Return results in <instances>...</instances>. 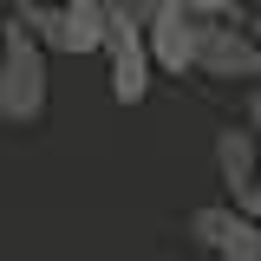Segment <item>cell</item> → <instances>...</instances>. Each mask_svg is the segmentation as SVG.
<instances>
[{
	"label": "cell",
	"mask_w": 261,
	"mask_h": 261,
	"mask_svg": "<svg viewBox=\"0 0 261 261\" xmlns=\"http://www.w3.org/2000/svg\"><path fill=\"white\" fill-rule=\"evenodd\" d=\"M196 72L202 79H222V85H242V92L261 85V46H255V33H248V20H209Z\"/></svg>",
	"instance_id": "5"
},
{
	"label": "cell",
	"mask_w": 261,
	"mask_h": 261,
	"mask_svg": "<svg viewBox=\"0 0 261 261\" xmlns=\"http://www.w3.org/2000/svg\"><path fill=\"white\" fill-rule=\"evenodd\" d=\"M39 7H59V0H39Z\"/></svg>",
	"instance_id": "15"
},
{
	"label": "cell",
	"mask_w": 261,
	"mask_h": 261,
	"mask_svg": "<svg viewBox=\"0 0 261 261\" xmlns=\"http://www.w3.org/2000/svg\"><path fill=\"white\" fill-rule=\"evenodd\" d=\"M216 176L228 183L235 202L261 190V144H255L248 124H222V130H216Z\"/></svg>",
	"instance_id": "7"
},
{
	"label": "cell",
	"mask_w": 261,
	"mask_h": 261,
	"mask_svg": "<svg viewBox=\"0 0 261 261\" xmlns=\"http://www.w3.org/2000/svg\"><path fill=\"white\" fill-rule=\"evenodd\" d=\"M105 7H111V13H137V20H144V13H150L157 0H105Z\"/></svg>",
	"instance_id": "10"
},
{
	"label": "cell",
	"mask_w": 261,
	"mask_h": 261,
	"mask_svg": "<svg viewBox=\"0 0 261 261\" xmlns=\"http://www.w3.org/2000/svg\"><path fill=\"white\" fill-rule=\"evenodd\" d=\"M242 261H261V248H255V255H242Z\"/></svg>",
	"instance_id": "14"
},
{
	"label": "cell",
	"mask_w": 261,
	"mask_h": 261,
	"mask_svg": "<svg viewBox=\"0 0 261 261\" xmlns=\"http://www.w3.org/2000/svg\"><path fill=\"white\" fill-rule=\"evenodd\" d=\"M202 20H248V0H190Z\"/></svg>",
	"instance_id": "8"
},
{
	"label": "cell",
	"mask_w": 261,
	"mask_h": 261,
	"mask_svg": "<svg viewBox=\"0 0 261 261\" xmlns=\"http://www.w3.org/2000/svg\"><path fill=\"white\" fill-rule=\"evenodd\" d=\"M242 124L255 130V144H261V85H248V98H242Z\"/></svg>",
	"instance_id": "9"
},
{
	"label": "cell",
	"mask_w": 261,
	"mask_h": 261,
	"mask_svg": "<svg viewBox=\"0 0 261 261\" xmlns=\"http://www.w3.org/2000/svg\"><path fill=\"white\" fill-rule=\"evenodd\" d=\"M248 33H255V46H261V0L248 7Z\"/></svg>",
	"instance_id": "12"
},
{
	"label": "cell",
	"mask_w": 261,
	"mask_h": 261,
	"mask_svg": "<svg viewBox=\"0 0 261 261\" xmlns=\"http://www.w3.org/2000/svg\"><path fill=\"white\" fill-rule=\"evenodd\" d=\"M13 13L27 20V33L46 46V53H65V59L105 53V33H111V7H105V0H59V7L20 0Z\"/></svg>",
	"instance_id": "2"
},
{
	"label": "cell",
	"mask_w": 261,
	"mask_h": 261,
	"mask_svg": "<svg viewBox=\"0 0 261 261\" xmlns=\"http://www.w3.org/2000/svg\"><path fill=\"white\" fill-rule=\"evenodd\" d=\"M105 65H111V98H118V105H144V98H150L157 59H150V39H144V20H137V13H111Z\"/></svg>",
	"instance_id": "4"
},
{
	"label": "cell",
	"mask_w": 261,
	"mask_h": 261,
	"mask_svg": "<svg viewBox=\"0 0 261 261\" xmlns=\"http://www.w3.org/2000/svg\"><path fill=\"white\" fill-rule=\"evenodd\" d=\"M242 209H248V216H255V228H261V190H255V196H242Z\"/></svg>",
	"instance_id": "11"
},
{
	"label": "cell",
	"mask_w": 261,
	"mask_h": 261,
	"mask_svg": "<svg viewBox=\"0 0 261 261\" xmlns=\"http://www.w3.org/2000/svg\"><path fill=\"white\" fill-rule=\"evenodd\" d=\"M190 235L216 261H242V255L261 248V228H255V216L242 202H202V209H190Z\"/></svg>",
	"instance_id": "6"
},
{
	"label": "cell",
	"mask_w": 261,
	"mask_h": 261,
	"mask_svg": "<svg viewBox=\"0 0 261 261\" xmlns=\"http://www.w3.org/2000/svg\"><path fill=\"white\" fill-rule=\"evenodd\" d=\"M7 20H13V0H0V27H7Z\"/></svg>",
	"instance_id": "13"
},
{
	"label": "cell",
	"mask_w": 261,
	"mask_h": 261,
	"mask_svg": "<svg viewBox=\"0 0 261 261\" xmlns=\"http://www.w3.org/2000/svg\"><path fill=\"white\" fill-rule=\"evenodd\" d=\"M46 98H53V79H46V46L27 33V20L13 13L0 27V124L33 130L46 118Z\"/></svg>",
	"instance_id": "1"
},
{
	"label": "cell",
	"mask_w": 261,
	"mask_h": 261,
	"mask_svg": "<svg viewBox=\"0 0 261 261\" xmlns=\"http://www.w3.org/2000/svg\"><path fill=\"white\" fill-rule=\"evenodd\" d=\"M202 33H209V20L196 13L190 0H157V7L144 13L150 59H157V72H170V79L196 72V59H202Z\"/></svg>",
	"instance_id": "3"
}]
</instances>
